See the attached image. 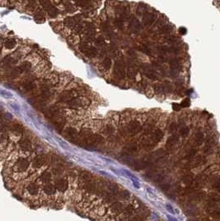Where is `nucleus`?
<instances>
[{"instance_id": "41", "label": "nucleus", "mask_w": 220, "mask_h": 221, "mask_svg": "<svg viewBox=\"0 0 220 221\" xmlns=\"http://www.w3.org/2000/svg\"><path fill=\"white\" fill-rule=\"evenodd\" d=\"M182 181L186 185H190L193 182V181H194V176H193V174H187V175H186V176L183 177Z\"/></svg>"}, {"instance_id": "53", "label": "nucleus", "mask_w": 220, "mask_h": 221, "mask_svg": "<svg viewBox=\"0 0 220 221\" xmlns=\"http://www.w3.org/2000/svg\"><path fill=\"white\" fill-rule=\"evenodd\" d=\"M180 104V107L181 108L189 107V106H190V100H189V98L185 99V100H183L182 102H181Z\"/></svg>"}, {"instance_id": "7", "label": "nucleus", "mask_w": 220, "mask_h": 221, "mask_svg": "<svg viewBox=\"0 0 220 221\" xmlns=\"http://www.w3.org/2000/svg\"><path fill=\"white\" fill-rule=\"evenodd\" d=\"M128 29L132 33H136L138 34L139 33L141 30L142 29V25L141 22L138 21L136 17H132L129 21V24H128Z\"/></svg>"}, {"instance_id": "45", "label": "nucleus", "mask_w": 220, "mask_h": 221, "mask_svg": "<svg viewBox=\"0 0 220 221\" xmlns=\"http://www.w3.org/2000/svg\"><path fill=\"white\" fill-rule=\"evenodd\" d=\"M95 44H96L97 46H100V47H103V46H105V40H104V38L103 37H99L97 38L96 39V41H95Z\"/></svg>"}, {"instance_id": "6", "label": "nucleus", "mask_w": 220, "mask_h": 221, "mask_svg": "<svg viewBox=\"0 0 220 221\" xmlns=\"http://www.w3.org/2000/svg\"><path fill=\"white\" fill-rule=\"evenodd\" d=\"M141 71L144 74L145 76L150 79H156L157 78V74L156 70L150 65L148 64H143L141 66Z\"/></svg>"}, {"instance_id": "2", "label": "nucleus", "mask_w": 220, "mask_h": 221, "mask_svg": "<svg viewBox=\"0 0 220 221\" xmlns=\"http://www.w3.org/2000/svg\"><path fill=\"white\" fill-rule=\"evenodd\" d=\"M90 104V100L85 97H78L67 103V106L72 109H80L87 108Z\"/></svg>"}, {"instance_id": "24", "label": "nucleus", "mask_w": 220, "mask_h": 221, "mask_svg": "<svg viewBox=\"0 0 220 221\" xmlns=\"http://www.w3.org/2000/svg\"><path fill=\"white\" fill-rule=\"evenodd\" d=\"M19 147H20V148L22 150H23L25 152H28V151H31V142L27 138L21 139L20 142H19Z\"/></svg>"}, {"instance_id": "59", "label": "nucleus", "mask_w": 220, "mask_h": 221, "mask_svg": "<svg viewBox=\"0 0 220 221\" xmlns=\"http://www.w3.org/2000/svg\"><path fill=\"white\" fill-rule=\"evenodd\" d=\"M213 187L218 190H220V179H216L213 184Z\"/></svg>"}, {"instance_id": "35", "label": "nucleus", "mask_w": 220, "mask_h": 221, "mask_svg": "<svg viewBox=\"0 0 220 221\" xmlns=\"http://www.w3.org/2000/svg\"><path fill=\"white\" fill-rule=\"evenodd\" d=\"M169 64L171 66V69H179L180 64V61L176 58H172L169 61Z\"/></svg>"}, {"instance_id": "29", "label": "nucleus", "mask_w": 220, "mask_h": 221, "mask_svg": "<svg viewBox=\"0 0 220 221\" xmlns=\"http://www.w3.org/2000/svg\"><path fill=\"white\" fill-rule=\"evenodd\" d=\"M175 29V26L172 24V23H166L165 25H164L163 27H162V28L160 29V31H162V33H165V34H167V33H171L172 32V31Z\"/></svg>"}, {"instance_id": "37", "label": "nucleus", "mask_w": 220, "mask_h": 221, "mask_svg": "<svg viewBox=\"0 0 220 221\" xmlns=\"http://www.w3.org/2000/svg\"><path fill=\"white\" fill-rule=\"evenodd\" d=\"M41 180L45 183H48L52 181V174L48 172H44L41 175Z\"/></svg>"}, {"instance_id": "54", "label": "nucleus", "mask_w": 220, "mask_h": 221, "mask_svg": "<svg viewBox=\"0 0 220 221\" xmlns=\"http://www.w3.org/2000/svg\"><path fill=\"white\" fill-rule=\"evenodd\" d=\"M172 90H173V86H172V84H171L170 82H165V85H164V90L165 92H171Z\"/></svg>"}, {"instance_id": "51", "label": "nucleus", "mask_w": 220, "mask_h": 221, "mask_svg": "<svg viewBox=\"0 0 220 221\" xmlns=\"http://www.w3.org/2000/svg\"><path fill=\"white\" fill-rule=\"evenodd\" d=\"M177 129H178V125L176 124L175 123H172L170 125L168 128L169 132H170L171 133H175V132L177 131Z\"/></svg>"}, {"instance_id": "17", "label": "nucleus", "mask_w": 220, "mask_h": 221, "mask_svg": "<svg viewBox=\"0 0 220 221\" xmlns=\"http://www.w3.org/2000/svg\"><path fill=\"white\" fill-rule=\"evenodd\" d=\"M68 186H69L68 181L65 179V178L57 180L55 184V189L59 190L60 192H64V191H65V190H67V188H68Z\"/></svg>"}, {"instance_id": "8", "label": "nucleus", "mask_w": 220, "mask_h": 221, "mask_svg": "<svg viewBox=\"0 0 220 221\" xmlns=\"http://www.w3.org/2000/svg\"><path fill=\"white\" fill-rule=\"evenodd\" d=\"M127 77L129 79H133L136 78L137 76V68L135 66L133 60H129L127 62V71H126Z\"/></svg>"}, {"instance_id": "13", "label": "nucleus", "mask_w": 220, "mask_h": 221, "mask_svg": "<svg viewBox=\"0 0 220 221\" xmlns=\"http://www.w3.org/2000/svg\"><path fill=\"white\" fill-rule=\"evenodd\" d=\"M75 98H76V94L72 90H65L60 94V101L65 103H68Z\"/></svg>"}, {"instance_id": "46", "label": "nucleus", "mask_w": 220, "mask_h": 221, "mask_svg": "<svg viewBox=\"0 0 220 221\" xmlns=\"http://www.w3.org/2000/svg\"><path fill=\"white\" fill-rule=\"evenodd\" d=\"M103 133H104V134L106 135H112L114 133V128L111 125H108L106 128H104Z\"/></svg>"}, {"instance_id": "9", "label": "nucleus", "mask_w": 220, "mask_h": 221, "mask_svg": "<svg viewBox=\"0 0 220 221\" xmlns=\"http://www.w3.org/2000/svg\"><path fill=\"white\" fill-rule=\"evenodd\" d=\"M164 138V133L162 131V129H160V128H156L155 131H153L151 133V136H150V139H151V141L156 146L158 144L159 142L162 141V139Z\"/></svg>"}, {"instance_id": "22", "label": "nucleus", "mask_w": 220, "mask_h": 221, "mask_svg": "<svg viewBox=\"0 0 220 221\" xmlns=\"http://www.w3.org/2000/svg\"><path fill=\"white\" fill-rule=\"evenodd\" d=\"M80 22L78 20V17H69L65 19V24L66 27L74 29L76 25L79 23Z\"/></svg>"}, {"instance_id": "27", "label": "nucleus", "mask_w": 220, "mask_h": 221, "mask_svg": "<svg viewBox=\"0 0 220 221\" xmlns=\"http://www.w3.org/2000/svg\"><path fill=\"white\" fill-rule=\"evenodd\" d=\"M204 140V135L202 132L198 131L195 135V143L197 146H201Z\"/></svg>"}, {"instance_id": "1", "label": "nucleus", "mask_w": 220, "mask_h": 221, "mask_svg": "<svg viewBox=\"0 0 220 221\" xmlns=\"http://www.w3.org/2000/svg\"><path fill=\"white\" fill-rule=\"evenodd\" d=\"M142 130V126L137 120L130 122L122 128V134L124 136H134Z\"/></svg>"}, {"instance_id": "12", "label": "nucleus", "mask_w": 220, "mask_h": 221, "mask_svg": "<svg viewBox=\"0 0 220 221\" xmlns=\"http://www.w3.org/2000/svg\"><path fill=\"white\" fill-rule=\"evenodd\" d=\"M78 136V132L74 128H66L63 131V137L70 139L71 142H74Z\"/></svg>"}, {"instance_id": "48", "label": "nucleus", "mask_w": 220, "mask_h": 221, "mask_svg": "<svg viewBox=\"0 0 220 221\" xmlns=\"http://www.w3.org/2000/svg\"><path fill=\"white\" fill-rule=\"evenodd\" d=\"M22 70H21L20 66H17V67L13 68V70L11 71V76H19L20 74H22Z\"/></svg>"}, {"instance_id": "39", "label": "nucleus", "mask_w": 220, "mask_h": 221, "mask_svg": "<svg viewBox=\"0 0 220 221\" xmlns=\"http://www.w3.org/2000/svg\"><path fill=\"white\" fill-rule=\"evenodd\" d=\"M181 39H180L178 37H175V36H171V37H169L168 38H166V40H165V42H168L170 44H172V45H174V44H177L178 42H180Z\"/></svg>"}, {"instance_id": "25", "label": "nucleus", "mask_w": 220, "mask_h": 221, "mask_svg": "<svg viewBox=\"0 0 220 221\" xmlns=\"http://www.w3.org/2000/svg\"><path fill=\"white\" fill-rule=\"evenodd\" d=\"M45 163V157L43 155L37 156L32 162V166L35 168H40L41 166H43V164Z\"/></svg>"}, {"instance_id": "14", "label": "nucleus", "mask_w": 220, "mask_h": 221, "mask_svg": "<svg viewBox=\"0 0 220 221\" xmlns=\"http://www.w3.org/2000/svg\"><path fill=\"white\" fill-rule=\"evenodd\" d=\"M52 124L54 126V128H55L56 131L58 132H61L64 128H65V123H66V120H65V117H60L55 118L54 120L52 121Z\"/></svg>"}, {"instance_id": "56", "label": "nucleus", "mask_w": 220, "mask_h": 221, "mask_svg": "<svg viewBox=\"0 0 220 221\" xmlns=\"http://www.w3.org/2000/svg\"><path fill=\"white\" fill-rule=\"evenodd\" d=\"M179 69H170V76L171 77H176L179 75Z\"/></svg>"}, {"instance_id": "44", "label": "nucleus", "mask_w": 220, "mask_h": 221, "mask_svg": "<svg viewBox=\"0 0 220 221\" xmlns=\"http://www.w3.org/2000/svg\"><path fill=\"white\" fill-rule=\"evenodd\" d=\"M196 152H197V150H196V149H194V148L190 149L189 152H187V155L186 156V160L188 159V160L190 161L191 159L194 158V157H195V156L196 155Z\"/></svg>"}, {"instance_id": "3", "label": "nucleus", "mask_w": 220, "mask_h": 221, "mask_svg": "<svg viewBox=\"0 0 220 221\" xmlns=\"http://www.w3.org/2000/svg\"><path fill=\"white\" fill-rule=\"evenodd\" d=\"M103 136L100 134H92L90 138L81 144V147L84 148H92V147H96L97 145H100L103 142Z\"/></svg>"}, {"instance_id": "55", "label": "nucleus", "mask_w": 220, "mask_h": 221, "mask_svg": "<svg viewBox=\"0 0 220 221\" xmlns=\"http://www.w3.org/2000/svg\"><path fill=\"white\" fill-rule=\"evenodd\" d=\"M189 133V128L186 127V128H184L181 129V131H180V135H181V137L183 138H186L187 137Z\"/></svg>"}, {"instance_id": "61", "label": "nucleus", "mask_w": 220, "mask_h": 221, "mask_svg": "<svg viewBox=\"0 0 220 221\" xmlns=\"http://www.w3.org/2000/svg\"><path fill=\"white\" fill-rule=\"evenodd\" d=\"M172 109L175 111H180L181 109V107H180V104H178V103H173L172 104Z\"/></svg>"}, {"instance_id": "60", "label": "nucleus", "mask_w": 220, "mask_h": 221, "mask_svg": "<svg viewBox=\"0 0 220 221\" xmlns=\"http://www.w3.org/2000/svg\"><path fill=\"white\" fill-rule=\"evenodd\" d=\"M65 9L68 11V12H70V13H73V12L76 11V7H74L71 4H68V5L65 7Z\"/></svg>"}, {"instance_id": "33", "label": "nucleus", "mask_w": 220, "mask_h": 221, "mask_svg": "<svg viewBox=\"0 0 220 221\" xmlns=\"http://www.w3.org/2000/svg\"><path fill=\"white\" fill-rule=\"evenodd\" d=\"M36 85L31 81H27L22 84V88L24 89L26 91H32L33 90L36 89Z\"/></svg>"}, {"instance_id": "31", "label": "nucleus", "mask_w": 220, "mask_h": 221, "mask_svg": "<svg viewBox=\"0 0 220 221\" xmlns=\"http://www.w3.org/2000/svg\"><path fill=\"white\" fill-rule=\"evenodd\" d=\"M28 191L29 192V194H31L32 196L37 195L38 193V191H39L38 186L36 183H31L28 187Z\"/></svg>"}, {"instance_id": "50", "label": "nucleus", "mask_w": 220, "mask_h": 221, "mask_svg": "<svg viewBox=\"0 0 220 221\" xmlns=\"http://www.w3.org/2000/svg\"><path fill=\"white\" fill-rule=\"evenodd\" d=\"M81 178L83 179V181H86V182H89V181H91L92 176L90 175V173L84 172L81 174Z\"/></svg>"}, {"instance_id": "49", "label": "nucleus", "mask_w": 220, "mask_h": 221, "mask_svg": "<svg viewBox=\"0 0 220 221\" xmlns=\"http://www.w3.org/2000/svg\"><path fill=\"white\" fill-rule=\"evenodd\" d=\"M34 19H35V21L36 22H44V20H45V17H44V16H43V14L42 13H37L36 15H35V17H34Z\"/></svg>"}, {"instance_id": "23", "label": "nucleus", "mask_w": 220, "mask_h": 221, "mask_svg": "<svg viewBox=\"0 0 220 221\" xmlns=\"http://www.w3.org/2000/svg\"><path fill=\"white\" fill-rule=\"evenodd\" d=\"M52 95V92L50 90L49 86H47L46 85L44 86L41 87V101H45V100H48L49 98Z\"/></svg>"}, {"instance_id": "10", "label": "nucleus", "mask_w": 220, "mask_h": 221, "mask_svg": "<svg viewBox=\"0 0 220 221\" xmlns=\"http://www.w3.org/2000/svg\"><path fill=\"white\" fill-rule=\"evenodd\" d=\"M156 20V13H154L152 12H147L142 17L143 24L146 27H149L152 25Z\"/></svg>"}, {"instance_id": "5", "label": "nucleus", "mask_w": 220, "mask_h": 221, "mask_svg": "<svg viewBox=\"0 0 220 221\" xmlns=\"http://www.w3.org/2000/svg\"><path fill=\"white\" fill-rule=\"evenodd\" d=\"M45 116L49 118L51 121L54 120L55 118L60 117H63V112L61 108L57 107L55 105H53L51 108H49L45 112Z\"/></svg>"}, {"instance_id": "18", "label": "nucleus", "mask_w": 220, "mask_h": 221, "mask_svg": "<svg viewBox=\"0 0 220 221\" xmlns=\"http://www.w3.org/2000/svg\"><path fill=\"white\" fill-rule=\"evenodd\" d=\"M15 167L19 172H25L29 167V162H28V159L26 158L19 159L17 162V163H16Z\"/></svg>"}, {"instance_id": "64", "label": "nucleus", "mask_w": 220, "mask_h": 221, "mask_svg": "<svg viewBox=\"0 0 220 221\" xmlns=\"http://www.w3.org/2000/svg\"><path fill=\"white\" fill-rule=\"evenodd\" d=\"M166 217L168 218L169 220H170V221H178V220H176V219H175V218L172 217V216H171V215H169V214H168V215H166Z\"/></svg>"}, {"instance_id": "63", "label": "nucleus", "mask_w": 220, "mask_h": 221, "mask_svg": "<svg viewBox=\"0 0 220 221\" xmlns=\"http://www.w3.org/2000/svg\"><path fill=\"white\" fill-rule=\"evenodd\" d=\"M179 31L182 35H185L186 33V31H186V29L185 28H180Z\"/></svg>"}, {"instance_id": "62", "label": "nucleus", "mask_w": 220, "mask_h": 221, "mask_svg": "<svg viewBox=\"0 0 220 221\" xmlns=\"http://www.w3.org/2000/svg\"><path fill=\"white\" fill-rule=\"evenodd\" d=\"M6 140H7V135L5 133H1L0 134V142H3L4 141H6Z\"/></svg>"}, {"instance_id": "15", "label": "nucleus", "mask_w": 220, "mask_h": 221, "mask_svg": "<svg viewBox=\"0 0 220 221\" xmlns=\"http://www.w3.org/2000/svg\"><path fill=\"white\" fill-rule=\"evenodd\" d=\"M166 155H167V152L163 148H160L149 155V157H150L149 160L150 161H154V160L155 161H158L160 159H162L163 157H165Z\"/></svg>"}, {"instance_id": "20", "label": "nucleus", "mask_w": 220, "mask_h": 221, "mask_svg": "<svg viewBox=\"0 0 220 221\" xmlns=\"http://www.w3.org/2000/svg\"><path fill=\"white\" fill-rule=\"evenodd\" d=\"M204 162H205V159L204 158L203 156L200 155L191 159L189 163H188V164H186V167L187 166H189V167H194V166H198V165H200V164H203Z\"/></svg>"}, {"instance_id": "28", "label": "nucleus", "mask_w": 220, "mask_h": 221, "mask_svg": "<svg viewBox=\"0 0 220 221\" xmlns=\"http://www.w3.org/2000/svg\"><path fill=\"white\" fill-rule=\"evenodd\" d=\"M84 54L87 55V56H89V57L93 58V57H94V56H96L98 55V50H97L96 47L90 46L88 48L86 49L85 52H84Z\"/></svg>"}, {"instance_id": "26", "label": "nucleus", "mask_w": 220, "mask_h": 221, "mask_svg": "<svg viewBox=\"0 0 220 221\" xmlns=\"http://www.w3.org/2000/svg\"><path fill=\"white\" fill-rule=\"evenodd\" d=\"M59 81V76L57 74L55 73H52L51 74L49 77L46 79V85H55L58 83Z\"/></svg>"}, {"instance_id": "32", "label": "nucleus", "mask_w": 220, "mask_h": 221, "mask_svg": "<svg viewBox=\"0 0 220 221\" xmlns=\"http://www.w3.org/2000/svg\"><path fill=\"white\" fill-rule=\"evenodd\" d=\"M17 46V41L15 39H7L6 42H4V46L5 48L11 50V49L14 48Z\"/></svg>"}, {"instance_id": "11", "label": "nucleus", "mask_w": 220, "mask_h": 221, "mask_svg": "<svg viewBox=\"0 0 220 221\" xmlns=\"http://www.w3.org/2000/svg\"><path fill=\"white\" fill-rule=\"evenodd\" d=\"M180 142V137L178 135L176 134H173L171 136H170L167 140H166V143H165V146L166 148L169 150H172L174 149L178 145V143Z\"/></svg>"}, {"instance_id": "57", "label": "nucleus", "mask_w": 220, "mask_h": 221, "mask_svg": "<svg viewBox=\"0 0 220 221\" xmlns=\"http://www.w3.org/2000/svg\"><path fill=\"white\" fill-rule=\"evenodd\" d=\"M167 23V18L165 17L164 19H162V18H160L157 20V25L158 26H161V27H163L164 25H165Z\"/></svg>"}, {"instance_id": "47", "label": "nucleus", "mask_w": 220, "mask_h": 221, "mask_svg": "<svg viewBox=\"0 0 220 221\" xmlns=\"http://www.w3.org/2000/svg\"><path fill=\"white\" fill-rule=\"evenodd\" d=\"M165 207H166V210H167L170 213H171V214H179L180 213L179 211H178V210H175L174 207H173L172 205H171L170 204H166Z\"/></svg>"}, {"instance_id": "43", "label": "nucleus", "mask_w": 220, "mask_h": 221, "mask_svg": "<svg viewBox=\"0 0 220 221\" xmlns=\"http://www.w3.org/2000/svg\"><path fill=\"white\" fill-rule=\"evenodd\" d=\"M20 68L22 70V72L28 71L31 68V63L29 62V61H25V62H23L21 65Z\"/></svg>"}, {"instance_id": "40", "label": "nucleus", "mask_w": 220, "mask_h": 221, "mask_svg": "<svg viewBox=\"0 0 220 221\" xmlns=\"http://www.w3.org/2000/svg\"><path fill=\"white\" fill-rule=\"evenodd\" d=\"M114 25L117 29L123 30L124 28V21L120 17H117V19H115V21H114Z\"/></svg>"}, {"instance_id": "58", "label": "nucleus", "mask_w": 220, "mask_h": 221, "mask_svg": "<svg viewBox=\"0 0 220 221\" xmlns=\"http://www.w3.org/2000/svg\"><path fill=\"white\" fill-rule=\"evenodd\" d=\"M212 150H213V146L210 145V144H208V145L205 146V148H204V153H211L212 152Z\"/></svg>"}, {"instance_id": "36", "label": "nucleus", "mask_w": 220, "mask_h": 221, "mask_svg": "<svg viewBox=\"0 0 220 221\" xmlns=\"http://www.w3.org/2000/svg\"><path fill=\"white\" fill-rule=\"evenodd\" d=\"M111 210L114 213H120L123 210V205L120 202H115L111 205Z\"/></svg>"}, {"instance_id": "4", "label": "nucleus", "mask_w": 220, "mask_h": 221, "mask_svg": "<svg viewBox=\"0 0 220 221\" xmlns=\"http://www.w3.org/2000/svg\"><path fill=\"white\" fill-rule=\"evenodd\" d=\"M114 75L117 79H123L126 76V67L122 60H118L114 64Z\"/></svg>"}, {"instance_id": "30", "label": "nucleus", "mask_w": 220, "mask_h": 221, "mask_svg": "<svg viewBox=\"0 0 220 221\" xmlns=\"http://www.w3.org/2000/svg\"><path fill=\"white\" fill-rule=\"evenodd\" d=\"M43 190H44V192L46 194H47V195H53V194H55V187L54 185H52V184H46L44 188H43Z\"/></svg>"}, {"instance_id": "34", "label": "nucleus", "mask_w": 220, "mask_h": 221, "mask_svg": "<svg viewBox=\"0 0 220 221\" xmlns=\"http://www.w3.org/2000/svg\"><path fill=\"white\" fill-rule=\"evenodd\" d=\"M46 11H47L48 15L50 16V17H56L57 16H58V14H59L58 9H57V8H56L55 7H54L53 5H52L51 7H48V8L46 9Z\"/></svg>"}, {"instance_id": "52", "label": "nucleus", "mask_w": 220, "mask_h": 221, "mask_svg": "<svg viewBox=\"0 0 220 221\" xmlns=\"http://www.w3.org/2000/svg\"><path fill=\"white\" fill-rule=\"evenodd\" d=\"M127 54H128V55L130 56L132 60H135V59L138 57V53L135 52L134 49H130V50H128Z\"/></svg>"}, {"instance_id": "21", "label": "nucleus", "mask_w": 220, "mask_h": 221, "mask_svg": "<svg viewBox=\"0 0 220 221\" xmlns=\"http://www.w3.org/2000/svg\"><path fill=\"white\" fill-rule=\"evenodd\" d=\"M9 131L12 134L16 136V137H20L21 135L22 134V128L18 124H13V125H11L10 128H9Z\"/></svg>"}, {"instance_id": "42", "label": "nucleus", "mask_w": 220, "mask_h": 221, "mask_svg": "<svg viewBox=\"0 0 220 221\" xmlns=\"http://www.w3.org/2000/svg\"><path fill=\"white\" fill-rule=\"evenodd\" d=\"M154 91L156 94H163L165 92L164 90V85L162 84H156L154 85Z\"/></svg>"}, {"instance_id": "38", "label": "nucleus", "mask_w": 220, "mask_h": 221, "mask_svg": "<svg viewBox=\"0 0 220 221\" xmlns=\"http://www.w3.org/2000/svg\"><path fill=\"white\" fill-rule=\"evenodd\" d=\"M102 66H103V69L105 70H109L111 68V66H112V61H111V59L109 57H105L104 60L103 61V62H102Z\"/></svg>"}, {"instance_id": "19", "label": "nucleus", "mask_w": 220, "mask_h": 221, "mask_svg": "<svg viewBox=\"0 0 220 221\" xmlns=\"http://www.w3.org/2000/svg\"><path fill=\"white\" fill-rule=\"evenodd\" d=\"M138 49H139L142 53H144V54L149 55V56H151V55H152L153 48L151 47V42H143V43H141V45L139 46Z\"/></svg>"}, {"instance_id": "16", "label": "nucleus", "mask_w": 220, "mask_h": 221, "mask_svg": "<svg viewBox=\"0 0 220 221\" xmlns=\"http://www.w3.org/2000/svg\"><path fill=\"white\" fill-rule=\"evenodd\" d=\"M138 145L137 143L135 142H131L128 143L126 146H124L123 149V152L125 155H132V154H134L138 152Z\"/></svg>"}]
</instances>
